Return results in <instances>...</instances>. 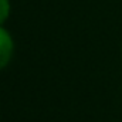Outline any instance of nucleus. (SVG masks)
Listing matches in <instances>:
<instances>
[{
	"label": "nucleus",
	"mask_w": 122,
	"mask_h": 122,
	"mask_svg": "<svg viewBox=\"0 0 122 122\" xmlns=\"http://www.w3.org/2000/svg\"><path fill=\"white\" fill-rule=\"evenodd\" d=\"M13 54V40L7 30L0 27V70L4 68Z\"/></svg>",
	"instance_id": "f257e3e1"
},
{
	"label": "nucleus",
	"mask_w": 122,
	"mask_h": 122,
	"mask_svg": "<svg viewBox=\"0 0 122 122\" xmlns=\"http://www.w3.org/2000/svg\"><path fill=\"white\" fill-rule=\"evenodd\" d=\"M10 13V4L9 0H0V24L6 21Z\"/></svg>",
	"instance_id": "f03ea898"
}]
</instances>
